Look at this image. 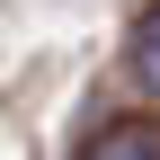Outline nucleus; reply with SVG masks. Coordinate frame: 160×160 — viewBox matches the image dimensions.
Instances as JSON below:
<instances>
[{
  "instance_id": "f03ea898",
  "label": "nucleus",
  "mask_w": 160,
  "mask_h": 160,
  "mask_svg": "<svg viewBox=\"0 0 160 160\" xmlns=\"http://www.w3.org/2000/svg\"><path fill=\"white\" fill-rule=\"evenodd\" d=\"M133 80H142V89L160 98V9L142 18V27H133Z\"/></svg>"
},
{
  "instance_id": "f257e3e1",
  "label": "nucleus",
  "mask_w": 160,
  "mask_h": 160,
  "mask_svg": "<svg viewBox=\"0 0 160 160\" xmlns=\"http://www.w3.org/2000/svg\"><path fill=\"white\" fill-rule=\"evenodd\" d=\"M89 160H160V133H151V125H116Z\"/></svg>"
}]
</instances>
